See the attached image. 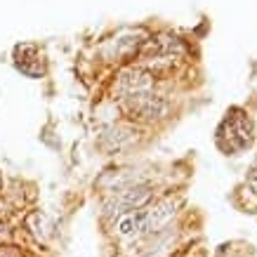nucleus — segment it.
I'll use <instances>...</instances> for the list:
<instances>
[{"label": "nucleus", "instance_id": "39448f33", "mask_svg": "<svg viewBox=\"0 0 257 257\" xmlns=\"http://www.w3.org/2000/svg\"><path fill=\"white\" fill-rule=\"evenodd\" d=\"M151 85H154V76L144 69H127L120 73V80H118V87L127 94L149 92Z\"/></svg>", "mask_w": 257, "mask_h": 257}, {"label": "nucleus", "instance_id": "423d86ee", "mask_svg": "<svg viewBox=\"0 0 257 257\" xmlns=\"http://www.w3.org/2000/svg\"><path fill=\"white\" fill-rule=\"evenodd\" d=\"M142 234V215L140 212H127L116 222V236L120 238H130V236H140Z\"/></svg>", "mask_w": 257, "mask_h": 257}, {"label": "nucleus", "instance_id": "7ed1b4c3", "mask_svg": "<svg viewBox=\"0 0 257 257\" xmlns=\"http://www.w3.org/2000/svg\"><path fill=\"white\" fill-rule=\"evenodd\" d=\"M219 135L229 140V151H241L243 147L250 144V120L243 116L226 118Z\"/></svg>", "mask_w": 257, "mask_h": 257}, {"label": "nucleus", "instance_id": "0eeeda50", "mask_svg": "<svg viewBox=\"0 0 257 257\" xmlns=\"http://www.w3.org/2000/svg\"><path fill=\"white\" fill-rule=\"evenodd\" d=\"M133 140H135L133 130H127V127H120V125H116V127H111L109 133L104 135V147L109 149V151H113V149H123L125 144H130Z\"/></svg>", "mask_w": 257, "mask_h": 257}, {"label": "nucleus", "instance_id": "20e7f679", "mask_svg": "<svg viewBox=\"0 0 257 257\" xmlns=\"http://www.w3.org/2000/svg\"><path fill=\"white\" fill-rule=\"evenodd\" d=\"M151 198V187L149 184H133V187L123 189L120 194L113 198V208H123V210H140L144 208Z\"/></svg>", "mask_w": 257, "mask_h": 257}, {"label": "nucleus", "instance_id": "f257e3e1", "mask_svg": "<svg viewBox=\"0 0 257 257\" xmlns=\"http://www.w3.org/2000/svg\"><path fill=\"white\" fill-rule=\"evenodd\" d=\"M125 109L135 111L144 118H161L168 111V101L158 94H149V92H137V94H127L125 97Z\"/></svg>", "mask_w": 257, "mask_h": 257}, {"label": "nucleus", "instance_id": "f03ea898", "mask_svg": "<svg viewBox=\"0 0 257 257\" xmlns=\"http://www.w3.org/2000/svg\"><path fill=\"white\" fill-rule=\"evenodd\" d=\"M175 203L170 198L156 203L151 210L142 212V234H158L172 217H175Z\"/></svg>", "mask_w": 257, "mask_h": 257}]
</instances>
